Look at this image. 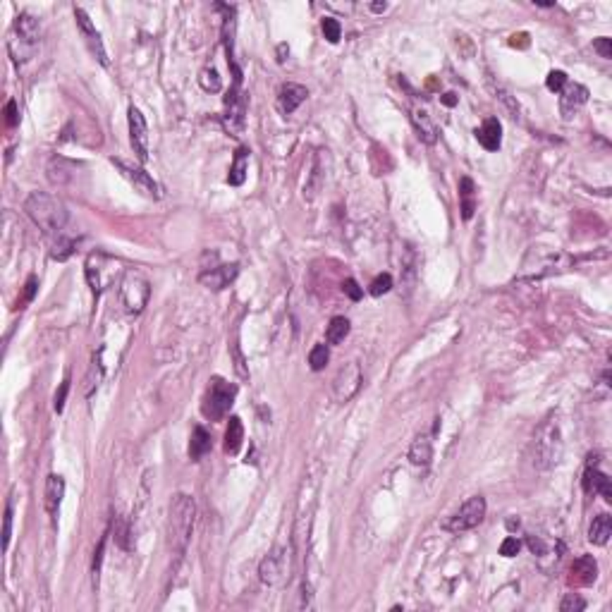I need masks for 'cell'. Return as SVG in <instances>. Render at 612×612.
I'll use <instances>...</instances> for the list:
<instances>
[{
	"label": "cell",
	"mask_w": 612,
	"mask_h": 612,
	"mask_svg": "<svg viewBox=\"0 0 612 612\" xmlns=\"http://www.w3.org/2000/svg\"><path fill=\"white\" fill-rule=\"evenodd\" d=\"M510 46L512 48H516V46L526 48V46H529V34H514V36L510 39Z\"/></svg>",
	"instance_id": "cell-47"
},
{
	"label": "cell",
	"mask_w": 612,
	"mask_h": 612,
	"mask_svg": "<svg viewBox=\"0 0 612 612\" xmlns=\"http://www.w3.org/2000/svg\"><path fill=\"white\" fill-rule=\"evenodd\" d=\"M63 495H65V479L58 474H51L46 481V493H43V505H46V512L51 516L58 514Z\"/></svg>",
	"instance_id": "cell-21"
},
{
	"label": "cell",
	"mask_w": 612,
	"mask_h": 612,
	"mask_svg": "<svg viewBox=\"0 0 612 612\" xmlns=\"http://www.w3.org/2000/svg\"><path fill=\"white\" fill-rule=\"evenodd\" d=\"M151 297V285L142 273H127L120 283V299L129 314H142Z\"/></svg>",
	"instance_id": "cell-6"
},
{
	"label": "cell",
	"mask_w": 612,
	"mask_h": 612,
	"mask_svg": "<svg viewBox=\"0 0 612 612\" xmlns=\"http://www.w3.org/2000/svg\"><path fill=\"white\" fill-rule=\"evenodd\" d=\"M120 263L115 259H110L108 254L103 252H91L87 259V280H89V287L94 292H103L105 287H110V283L115 280L118 275Z\"/></svg>",
	"instance_id": "cell-7"
},
{
	"label": "cell",
	"mask_w": 612,
	"mask_h": 612,
	"mask_svg": "<svg viewBox=\"0 0 612 612\" xmlns=\"http://www.w3.org/2000/svg\"><path fill=\"white\" fill-rule=\"evenodd\" d=\"M259 576L265 586H285L289 581V553L285 548H275L268 553L259 567Z\"/></svg>",
	"instance_id": "cell-9"
},
{
	"label": "cell",
	"mask_w": 612,
	"mask_h": 612,
	"mask_svg": "<svg viewBox=\"0 0 612 612\" xmlns=\"http://www.w3.org/2000/svg\"><path fill=\"white\" fill-rule=\"evenodd\" d=\"M612 536V519L610 514H598L593 521H591L589 529V540L593 545H605Z\"/></svg>",
	"instance_id": "cell-24"
},
{
	"label": "cell",
	"mask_w": 612,
	"mask_h": 612,
	"mask_svg": "<svg viewBox=\"0 0 612 612\" xmlns=\"http://www.w3.org/2000/svg\"><path fill=\"white\" fill-rule=\"evenodd\" d=\"M369 8L373 10V12H385V10H388V3H371Z\"/></svg>",
	"instance_id": "cell-49"
},
{
	"label": "cell",
	"mask_w": 612,
	"mask_h": 612,
	"mask_svg": "<svg viewBox=\"0 0 612 612\" xmlns=\"http://www.w3.org/2000/svg\"><path fill=\"white\" fill-rule=\"evenodd\" d=\"M244 440V426L239 421V416H230L228 430H225V452L228 455H237L239 448H242Z\"/></svg>",
	"instance_id": "cell-26"
},
{
	"label": "cell",
	"mask_w": 612,
	"mask_h": 612,
	"mask_svg": "<svg viewBox=\"0 0 612 612\" xmlns=\"http://www.w3.org/2000/svg\"><path fill=\"white\" fill-rule=\"evenodd\" d=\"M5 115H8V124H10V127H14V124L19 122V118H17V103L10 101L8 108H5Z\"/></svg>",
	"instance_id": "cell-46"
},
{
	"label": "cell",
	"mask_w": 612,
	"mask_h": 612,
	"mask_svg": "<svg viewBox=\"0 0 612 612\" xmlns=\"http://www.w3.org/2000/svg\"><path fill=\"white\" fill-rule=\"evenodd\" d=\"M10 536H12V500H8V507H5V524H3V548L8 550L10 545Z\"/></svg>",
	"instance_id": "cell-38"
},
{
	"label": "cell",
	"mask_w": 612,
	"mask_h": 612,
	"mask_svg": "<svg viewBox=\"0 0 612 612\" xmlns=\"http://www.w3.org/2000/svg\"><path fill=\"white\" fill-rule=\"evenodd\" d=\"M349 335V320L345 316H335L328 323V330H325V342L328 345H340L345 342V338Z\"/></svg>",
	"instance_id": "cell-29"
},
{
	"label": "cell",
	"mask_w": 612,
	"mask_h": 612,
	"mask_svg": "<svg viewBox=\"0 0 612 612\" xmlns=\"http://www.w3.org/2000/svg\"><path fill=\"white\" fill-rule=\"evenodd\" d=\"M74 19H77V27H79V32H82V36H84V41H87V46H89V51H91V55L103 65V67H108L110 63H108V53H105V46H103V41H101V34L96 32V27H94V22L89 19V14L84 12L82 8H74Z\"/></svg>",
	"instance_id": "cell-13"
},
{
	"label": "cell",
	"mask_w": 612,
	"mask_h": 612,
	"mask_svg": "<svg viewBox=\"0 0 612 612\" xmlns=\"http://www.w3.org/2000/svg\"><path fill=\"white\" fill-rule=\"evenodd\" d=\"M593 51L598 53L600 58L610 60L612 58V41H610V39H605V36L595 39V41H593Z\"/></svg>",
	"instance_id": "cell-40"
},
{
	"label": "cell",
	"mask_w": 612,
	"mask_h": 612,
	"mask_svg": "<svg viewBox=\"0 0 612 612\" xmlns=\"http://www.w3.org/2000/svg\"><path fill=\"white\" fill-rule=\"evenodd\" d=\"M24 210L32 218V223L41 230L43 234H51V237H60L67 225V206L60 201L58 197L46 192H32L24 201Z\"/></svg>",
	"instance_id": "cell-1"
},
{
	"label": "cell",
	"mask_w": 612,
	"mask_h": 612,
	"mask_svg": "<svg viewBox=\"0 0 612 612\" xmlns=\"http://www.w3.org/2000/svg\"><path fill=\"white\" fill-rule=\"evenodd\" d=\"M562 448H565V443H562V428H560L558 416H548L534 435V443H531V461H534V466L538 471L553 469L562 457Z\"/></svg>",
	"instance_id": "cell-3"
},
{
	"label": "cell",
	"mask_w": 612,
	"mask_h": 612,
	"mask_svg": "<svg viewBox=\"0 0 612 612\" xmlns=\"http://www.w3.org/2000/svg\"><path fill=\"white\" fill-rule=\"evenodd\" d=\"M72 252H74V242H72V239H65L63 234H60L58 242L53 244L51 256H53V259H58V261H65Z\"/></svg>",
	"instance_id": "cell-35"
},
{
	"label": "cell",
	"mask_w": 612,
	"mask_h": 612,
	"mask_svg": "<svg viewBox=\"0 0 612 612\" xmlns=\"http://www.w3.org/2000/svg\"><path fill=\"white\" fill-rule=\"evenodd\" d=\"M234 397H237V385L228 383L223 378H213L210 380V388L204 397V416L210 421H220L225 419V414L230 411V407L234 404Z\"/></svg>",
	"instance_id": "cell-5"
},
{
	"label": "cell",
	"mask_w": 612,
	"mask_h": 612,
	"mask_svg": "<svg viewBox=\"0 0 612 612\" xmlns=\"http://www.w3.org/2000/svg\"><path fill=\"white\" fill-rule=\"evenodd\" d=\"M208 450H210L208 430H206L204 426H197V428L192 430V438H189V457H192L194 461H199L206 452H208Z\"/></svg>",
	"instance_id": "cell-28"
},
{
	"label": "cell",
	"mask_w": 612,
	"mask_h": 612,
	"mask_svg": "<svg viewBox=\"0 0 612 612\" xmlns=\"http://www.w3.org/2000/svg\"><path fill=\"white\" fill-rule=\"evenodd\" d=\"M342 289H345V294H347V297L352 299V302H359V299H361V294H364V292H361V287L357 285V280H352V278H347V280H345Z\"/></svg>",
	"instance_id": "cell-43"
},
{
	"label": "cell",
	"mask_w": 612,
	"mask_h": 612,
	"mask_svg": "<svg viewBox=\"0 0 612 612\" xmlns=\"http://www.w3.org/2000/svg\"><path fill=\"white\" fill-rule=\"evenodd\" d=\"M361 383H364V375H361L359 364L357 361H347L333 378V397L342 404L349 402L359 393Z\"/></svg>",
	"instance_id": "cell-10"
},
{
	"label": "cell",
	"mask_w": 612,
	"mask_h": 612,
	"mask_svg": "<svg viewBox=\"0 0 612 612\" xmlns=\"http://www.w3.org/2000/svg\"><path fill=\"white\" fill-rule=\"evenodd\" d=\"M485 519V498L481 495H474V498L466 500L461 507L445 521V529L452 531V534H459V531H471Z\"/></svg>",
	"instance_id": "cell-8"
},
{
	"label": "cell",
	"mask_w": 612,
	"mask_h": 612,
	"mask_svg": "<svg viewBox=\"0 0 612 612\" xmlns=\"http://www.w3.org/2000/svg\"><path fill=\"white\" fill-rule=\"evenodd\" d=\"M110 160H113L115 168H118L120 173H122L124 177L134 184V189H137V192H142L144 197H149V199H160V189H158V184L151 179V175L144 173L142 168H137L134 163H127V160H122V158H110Z\"/></svg>",
	"instance_id": "cell-12"
},
{
	"label": "cell",
	"mask_w": 612,
	"mask_h": 612,
	"mask_svg": "<svg viewBox=\"0 0 612 612\" xmlns=\"http://www.w3.org/2000/svg\"><path fill=\"white\" fill-rule=\"evenodd\" d=\"M247 170H249V149H237L232 160V168H230L228 182L232 187H242L244 179H247Z\"/></svg>",
	"instance_id": "cell-25"
},
{
	"label": "cell",
	"mask_w": 612,
	"mask_h": 612,
	"mask_svg": "<svg viewBox=\"0 0 612 612\" xmlns=\"http://www.w3.org/2000/svg\"><path fill=\"white\" fill-rule=\"evenodd\" d=\"M562 96H560V108L562 113H565V118L569 120L571 115L576 113V110L581 108L586 101H589V89L581 87V84H565V89H562Z\"/></svg>",
	"instance_id": "cell-17"
},
{
	"label": "cell",
	"mask_w": 612,
	"mask_h": 612,
	"mask_svg": "<svg viewBox=\"0 0 612 612\" xmlns=\"http://www.w3.org/2000/svg\"><path fill=\"white\" fill-rule=\"evenodd\" d=\"M584 608H586V600L579 598L576 593H567L565 600L560 603V610L562 612H581Z\"/></svg>",
	"instance_id": "cell-36"
},
{
	"label": "cell",
	"mask_w": 612,
	"mask_h": 612,
	"mask_svg": "<svg viewBox=\"0 0 612 612\" xmlns=\"http://www.w3.org/2000/svg\"><path fill=\"white\" fill-rule=\"evenodd\" d=\"M328 361H330L328 345H316V347L309 352V366H311V371H323Z\"/></svg>",
	"instance_id": "cell-32"
},
{
	"label": "cell",
	"mask_w": 612,
	"mask_h": 612,
	"mask_svg": "<svg viewBox=\"0 0 612 612\" xmlns=\"http://www.w3.org/2000/svg\"><path fill=\"white\" fill-rule=\"evenodd\" d=\"M194 521H197V505H194L192 495L177 493L170 503L168 514V543L177 558H182L187 550L189 540H192Z\"/></svg>",
	"instance_id": "cell-2"
},
{
	"label": "cell",
	"mask_w": 612,
	"mask_h": 612,
	"mask_svg": "<svg viewBox=\"0 0 612 612\" xmlns=\"http://www.w3.org/2000/svg\"><path fill=\"white\" fill-rule=\"evenodd\" d=\"M41 46V22L34 14L22 12L14 19L12 34L8 39V51L14 63H27Z\"/></svg>",
	"instance_id": "cell-4"
},
{
	"label": "cell",
	"mask_w": 612,
	"mask_h": 612,
	"mask_svg": "<svg viewBox=\"0 0 612 612\" xmlns=\"http://www.w3.org/2000/svg\"><path fill=\"white\" fill-rule=\"evenodd\" d=\"M521 543L514 538V536H510V538L503 540V545H500V555H505V558H514L516 553H519Z\"/></svg>",
	"instance_id": "cell-39"
},
{
	"label": "cell",
	"mask_w": 612,
	"mask_h": 612,
	"mask_svg": "<svg viewBox=\"0 0 612 612\" xmlns=\"http://www.w3.org/2000/svg\"><path fill=\"white\" fill-rule=\"evenodd\" d=\"M430 457H433V443H430V435L428 433H421L414 438L409 448V459L414 466H428Z\"/></svg>",
	"instance_id": "cell-23"
},
{
	"label": "cell",
	"mask_w": 612,
	"mask_h": 612,
	"mask_svg": "<svg viewBox=\"0 0 612 612\" xmlns=\"http://www.w3.org/2000/svg\"><path fill=\"white\" fill-rule=\"evenodd\" d=\"M320 32H323V36L328 39L330 43H338L340 36H342V27H340V22L333 17H323V22H320Z\"/></svg>",
	"instance_id": "cell-33"
},
{
	"label": "cell",
	"mask_w": 612,
	"mask_h": 612,
	"mask_svg": "<svg viewBox=\"0 0 612 612\" xmlns=\"http://www.w3.org/2000/svg\"><path fill=\"white\" fill-rule=\"evenodd\" d=\"M598 576V562H595L593 555H581V558L574 560L571 565V576L569 581L576 586H591Z\"/></svg>",
	"instance_id": "cell-18"
},
{
	"label": "cell",
	"mask_w": 612,
	"mask_h": 612,
	"mask_svg": "<svg viewBox=\"0 0 612 612\" xmlns=\"http://www.w3.org/2000/svg\"><path fill=\"white\" fill-rule=\"evenodd\" d=\"M565 84H567V74L562 72V69H553V72L548 74V79H545V87L555 94H560L562 89H565Z\"/></svg>",
	"instance_id": "cell-37"
},
{
	"label": "cell",
	"mask_w": 612,
	"mask_h": 612,
	"mask_svg": "<svg viewBox=\"0 0 612 612\" xmlns=\"http://www.w3.org/2000/svg\"><path fill=\"white\" fill-rule=\"evenodd\" d=\"M306 98H309V89L302 87V84H294V82H287L283 84V89H280L278 94V108L283 115H292L294 110L302 105Z\"/></svg>",
	"instance_id": "cell-16"
},
{
	"label": "cell",
	"mask_w": 612,
	"mask_h": 612,
	"mask_svg": "<svg viewBox=\"0 0 612 612\" xmlns=\"http://www.w3.org/2000/svg\"><path fill=\"white\" fill-rule=\"evenodd\" d=\"M476 139L479 144L485 149V151H498L500 144H503V124H500L498 118H488L481 129H476Z\"/></svg>",
	"instance_id": "cell-20"
},
{
	"label": "cell",
	"mask_w": 612,
	"mask_h": 612,
	"mask_svg": "<svg viewBox=\"0 0 612 612\" xmlns=\"http://www.w3.org/2000/svg\"><path fill=\"white\" fill-rule=\"evenodd\" d=\"M103 550H105V536L101 538V543H98L96 553H94V565H91L94 574H98V569H101V562H103Z\"/></svg>",
	"instance_id": "cell-45"
},
{
	"label": "cell",
	"mask_w": 612,
	"mask_h": 612,
	"mask_svg": "<svg viewBox=\"0 0 612 612\" xmlns=\"http://www.w3.org/2000/svg\"><path fill=\"white\" fill-rule=\"evenodd\" d=\"M440 101H443L445 105H450V108H452V105H457V101H459V98H457V96H455V94H445V96H443V98H440Z\"/></svg>",
	"instance_id": "cell-48"
},
{
	"label": "cell",
	"mask_w": 612,
	"mask_h": 612,
	"mask_svg": "<svg viewBox=\"0 0 612 612\" xmlns=\"http://www.w3.org/2000/svg\"><path fill=\"white\" fill-rule=\"evenodd\" d=\"M526 261H534V270H529V273H524V275H536V278H540V275H545V273L562 270L571 263V259L567 254L543 252V249H531V254L526 256Z\"/></svg>",
	"instance_id": "cell-14"
},
{
	"label": "cell",
	"mask_w": 612,
	"mask_h": 612,
	"mask_svg": "<svg viewBox=\"0 0 612 612\" xmlns=\"http://www.w3.org/2000/svg\"><path fill=\"white\" fill-rule=\"evenodd\" d=\"M459 201H461V218L469 220L476 210V187L471 177L459 179Z\"/></svg>",
	"instance_id": "cell-27"
},
{
	"label": "cell",
	"mask_w": 612,
	"mask_h": 612,
	"mask_svg": "<svg viewBox=\"0 0 612 612\" xmlns=\"http://www.w3.org/2000/svg\"><path fill=\"white\" fill-rule=\"evenodd\" d=\"M239 273V265L237 263H228V265H218V268H210L206 270V273L199 275V283L204 285V287L208 289H225L230 283H232L234 278H237Z\"/></svg>",
	"instance_id": "cell-15"
},
{
	"label": "cell",
	"mask_w": 612,
	"mask_h": 612,
	"mask_svg": "<svg viewBox=\"0 0 612 612\" xmlns=\"http://www.w3.org/2000/svg\"><path fill=\"white\" fill-rule=\"evenodd\" d=\"M36 289H39V280H36V275H29L27 285H24V304L32 302L34 294H36Z\"/></svg>",
	"instance_id": "cell-44"
},
{
	"label": "cell",
	"mask_w": 612,
	"mask_h": 612,
	"mask_svg": "<svg viewBox=\"0 0 612 612\" xmlns=\"http://www.w3.org/2000/svg\"><path fill=\"white\" fill-rule=\"evenodd\" d=\"M495 94H498V98L505 103V108H507L510 113H512V118H519V105H516L514 101H512V98H510V94L505 91V89H500V87L495 89Z\"/></svg>",
	"instance_id": "cell-42"
},
{
	"label": "cell",
	"mask_w": 612,
	"mask_h": 612,
	"mask_svg": "<svg viewBox=\"0 0 612 612\" xmlns=\"http://www.w3.org/2000/svg\"><path fill=\"white\" fill-rule=\"evenodd\" d=\"M411 122H414L416 134H419L421 142H426V144H435V139H438V129H435V122H433V120H430L428 110H424V108H414V110H411Z\"/></svg>",
	"instance_id": "cell-22"
},
{
	"label": "cell",
	"mask_w": 612,
	"mask_h": 612,
	"mask_svg": "<svg viewBox=\"0 0 612 612\" xmlns=\"http://www.w3.org/2000/svg\"><path fill=\"white\" fill-rule=\"evenodd\" d=\"M127 120H129V142H132L134 153H137L139 163H146V160H149V127H146V120H144L142 110L134 108V105H129Z\"/></svg>",
	"instance_id": "cell-11"
},
{
	"label": "cell",
	"mask_w": 612,
	"mask_h": 612,
	"mask_svg": "<svg viewBox=\"0 0 612 612\" xmlns=\"http://www.w3.org/2000/svg\"><path fill=\"white\" fill-rule=\"evenodd\" d=\"M199 84H201L204 91H210V94H218L220 89H223V82H220V74L215 72L213 67H204L201 72H199Z\"/></svg>",
	"instance_id": "cell-31"
},
{
	"label": "cell",
	"mask_w": 612,
	"mask_h": 612,
	"mask_svg": "<svg viewBox=\"0 0 612 612\" xmlns=\"http://www.w3.org/2000/svg\"><path fill=\"white\" fill-rule=\"evenodd\" d=\"M72 170H74V165H69L67 160L53 158L51 165H48V179L55 182V184H65V182H69V179H72V175H74Z\"/></svg>",
	"instance_id": "cell-30"
},
{
	"label": "cell",
	"mask_w": 612,
	"mask_h": 612,
	"mask_svg": "<svg viewBox=\"0 0 612 612\" xmlns=\"http://www.w3.org/2000/svg\"><path fill=\"white\" fill-rule=\"evenodd\" d=\"M584 490L586 493H600L605 498V503H612V488H610V479L598 471L593 466V461H589L584 474Z\"/></svg>",
	"instance_id": "cell-19"
},
{
	"label": "cell",
	"mask_w": 612,
	"mask_h": 612,
	"mask_svg": "<svg viewBox=\"0 0 612 612\" xmlns=\"http://www.w3.org/2000/svg\"><path fill=\"white\" fill-rule=\"evenodd\" d=\"M390 289H393V278H390V273H380L378 278L371 283L369 292L373 294V297H383V294H388Z\"/></svg>",
	"instance_id": "cell-34"
},
{
	"label": "cell",
	"mask_w": 612,
	"mask_h": 612,
	"mask_svg": "<svg viewBox=\"0 0 612 612\" xmlns=\"http://www.w3.org/2000/svg\"><path fill=\"white\" fill-rule=\"evenodd\" d=\"M67 393H69V378H65L63 385H60V390L55 393V404H53V407H55V411H58V414L65 409V400H67Z\"/></svg>",
	"instance_id": "cell-41"
}]
</instances>
